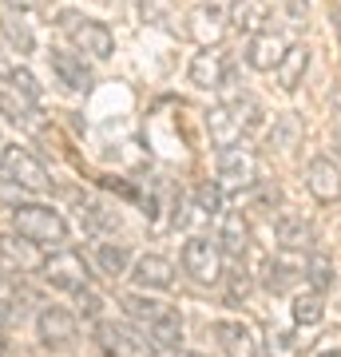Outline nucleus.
<instances>
[{
    "mask_svg": "<svg viewBox=\"0 0 341 357\" xmlns=\"http://www.w3.org/2000/svg\"><path fill=\"white\" fill-rule=\"evenodd\" d=\"M13 230L20 238H28V243L52 246V250L68 246V234H72L68 230V218L48 203H20L13 211Z\"/></svg>",
    "mask_w": 341,
    "mask_h": 357,
    "instance_id": "1",
    "label": "nucleus"
},
{
    "mask_svg": "<svg viewBox=\"0 0 341 357\" xmlns=\"http://www.w3.org/2000/svg\"><path fill=\"white\" fill-rule=\"evenodd\" d=\"M56 28L76 44L79 56H84V52H88L91 60H112L115 56V36L103 20H91V16L76 13V8H63V13L56 16Z\"/></svg>",
    "mask_w": 341,
    "mask_h": 357,
    "instance_id": "2",
    "label": "nucleus"
},
{
    "mask_svg": "<svg viewBox=\"0 0 341 357\" xmlns=\"http://www.w3.org/2000/svg\"><path fill=\"white\" fill-rule=\"evenodd\" d=\"M40 282L52 286V290H60V294H79V290L91 286V266L79 250L60 246V250H52V255L40 262Z\"/></svg>",
    "mask_w": 341,
    "mask_h": 357,
    "instance_id": "3",
    "label": "nucleus"
},
{
    "mask_svg": "<svg viewBox=\"0 0 341 357\" xmlns=\"http://www.w3.org/2000/svg\"><path fill=\"white\" fill-rule=\"evenodd\" d=\"M96 345H100V354H107V357H155L151 337H147L139 326H131V321L100 318L96 321Z\"/></svg>",
    "mask_w": 341,
    "mask_h": 357,
    "instance_id": "4",
    "label": "nucleus"
},
{
    "mask_svg": "<svg viewBox=\"0 0 341 357\" xmlns=\"http://www.w3.org/2000/svg\"><path fill=\"white\" fill-rule=\"evenodd\" d=\"M215 183L227 195H242L258 187V155L246 147V143H234V147H222L215 159Z\"/></svg>",
    "mask_w": 341,
    "mask_h": 357,
    "instance_id": "5",
    "label": "nucleus"
},
{
    "mask_svg": "<svg viewBox=\"0 0 341 357\" xmlns=\"http://www.w3.org/2000/svg\"><path fill=\"white\" fill-rule=\"evenodd\" d=\"M0 175H8L13 183H20L28 195H44L52 191V175L48 167L40 163L28 147H16V143H0Z\"/></svg>",
    "mask_w": 341,
    "mask_h": 357,
    "instance_id": "6",
    "label": "nucleus"
},
{
    "mask_svg": "<svg viewBox=\"0 0 341 357\" xmlns=\"http://www.w3.org/2000/svg\"><path fill=\"white\" fill-rule=\"evenodd\" d=\"M79 337V318L72 310L63 306H40L36 310V342L52 354H60V349H72Z\"/></svg>",
    "mask_w": 341,
    "mask_h": 357,
    "instance_id": "7",
    "label": "nucleus"
},
{
    "mask_svg": "<svg viewBox=\"0 0 341 357\" xmlns=\"http://www.w3.org/2000/svg\"><path fill=\"white\" fill-rule=\"evenodd\" d=\"M222 250H218L215 238H202V234H195V238H187L183 243V270L190 274V282H199V286H215V282H222Z\"/></svg>",
    "mask_w": 341,
    "mask_h": 357,
    "instance_id": "8",
    "label": "nucleus"
},
{
    "mask_svg": "<svg viewBox=\"0 0 341 357\" xmlns=\"http://www.w3.org/2000/svg\"><path fill=\"white\" fill-rule=\"evenodd\" d=\"M183 32H187L199 48H218V40L230 32L227 24V8L218 4V0H199L195 8L187 13V24H183Z\"/></svg>",
    "mask_w": 341,
    "mask_h": 357,
    "instance_id": "9",
    "label": "nucleus"
},
{
    "mask_svg": "<svg viewBox=\"0 0 341 357\" xmlns=\"http://www.w3.org/2000/svg\"><path fill=\"white\" fill-rule=\"evenodd\" d=\"M305 191L317 203H341V163L329 155H314L305 163Z\"/></svg>",
    "mask_w": 341,
    "mask_h": 357,
    "instance_id": "10",
    "label": "nucleus"
},
{
    "mask_svg": "<svg viewBox=\"0 0 341 357\" xmlns=\"http://www.w3.org/2000/svg\"><path fill=\"white\" fill-rule=\"evenodd\" d=\"M211 333H215L218 349H222L227 357H258V354H262V342H258L254 326H246V321H238V318L215 321Z\"/></svg>",
    "mask_w": 341,
    "mask_h": 357,
    "instance_id": "11",
    "label": "nucleus"
},
{
    "mask_svg": "<svg viewBox=\"0 0 341 357\" xmlns=\"http://www.w3.org/2000/svg\"><path fill=\"white\" fill-rule=\"evenodd\" d=\"M48 68L68 91H91V84H96L88 60H84L79 52H72V48H52L48 52Z\"/></svg>",
    "mask_w": 341,
    "mask_h": 357,
    "instance_id": "12",
    "label": "nucleus"
},
{
    "mask_svg": "<svg viewBox=\"0 0 341 357\" xmlns=\"http://www.w3.org/2000/svg\"><path fill=\"white\" fill-rule=\"evenodd\" d=\"M227 64H230V56H227L222 48H202V52H195V56H190V64H187L190 88H199V91H218Z\"/></svg>",
    "mask_w": 341,
    "mask_h": 357,
    "instance_id": "13",
    "label": "nucleus"
},
{
    "mask_svg": "<svg viewBox=\"0 0 341 357\" xmlns=\"http://www.w3.org/2000/svg\"><path fill=\"white\" fill-rule=\"evenodd\" d=\"M127 278L139 290H171L175 286V262L163 255H139L131 262V270H127Z\"/></svg>",
    "mask_w": 341,
    "mask_h": 357,
    "instance_id": "14",
    "label": "nucleus"
},
{
    "mask_svg": "<svg viewBox=\"0 0 341 357\" xmlns=\"http://www.w3.org/2000/svg\"><path fill=\"white\" fill-rule=\"evenodd\" d=\"M44 255L36 243H28L20 234H0V274H28L40 270Z\"/></svg>",
    "mask_w": 341,
    "mask_h": 357,
    "instance_id": "15",
    "label": "nucleus"
},
{
    "mask_svg": "<svg viewBox=\"0 0 341 357\" xmlns=\"http://www.w3.org/2000/svg\"><path fill=\"white\" fill-rule=\"evenodd\" d=\"M0 115L13 123V128L28 131V135H36L44 128V115H40V103H32L28 96L13 91L8 84H0Z\"/></svg>",
    "mask_w": 341,
    "mask_h": 357,
    "instance_id": "16",
    "label": "nucleus"
},
{
    "mask_svg": "<svg viewBox=\"0 0 341 357\" xmlns=\"http://www.w3.org/2000/svg\"><path fill=\"white\" fill-rule=\"evenodd\" d=\"M286 36L282 32H274V28H266V32H258V36L246 40V64L254 68V72H274V68L282 64V56H286Z\"/></svg>",
    "mask_w": 341,
    "mask_h": 357,
    "instance_id": "17",
    "label": "nucleus"
},
{
    "mask_svg": "<svg viewBox=\"0 0 341 357\" xmlns=\"http://www.w3.org/2000/svg\"><path fill=\"white\" fill-rule=\"evenodd\" d=\"M227 24L246 40L266 32V28H270V0H230Z\"/></svg>",
    "mask_w": 341,
    "mask_h": 357,
    "instance_id": "18",
    "label": "nucleus"
},
{
    "mask_svg": "<svg viewBox=\"0 0 341 357\" xmlns=\"http://www.w3.org/2000/svg\"><path fill=\"white\" fill-rule=\"evenodd\" d=\"M274 238H278L282 250H314L317 234H314V222L310 218H302L298 211H282L278 218H274Z\"/></svg>",
    "mask_w": 341,
    "mask_h": 357,
    "instance_id": "19",
    "label": "nucleus"
},
{
    "mask_svg": "<svg viewBox=\"0 0 341 357\" xmlns=\"http://www.w3.org/2000/svg\"><path fill=\"white\" fill-rule=\"evenodd\" d=\"M218 250L227 262H242L246 250H250V227H246V218L242 211H222V222H218Z\"/></svg>",
    "mask_w": 341,
    "mask_h": 357,
    "instance_id": "20",
    "label": "nucleus"
},
{
    "mask_svg": "<svg viewBox=\"0 0 341 357\" xmlns=\"http://www.w3.org/2000/svg\"><path fill=\"white\" fill-rule=\"evenodd\" d=\"M202 123H206L211 147H218V151H222V147H234V143H242V135H246V131H242V123L234 119V115H230V107H227V103H218V107H211Z\"/></svg>",
    "mask_w": 341,
    "mask_h": 357,
    "instance_id": "21",
    "label": "nucleus"
},
{
    "mask_svg": "<svg viewBox=\"0 0 341 357\" xmlns=\"http://www.w3.org/2000/svg\"><path fill=\"white\" fill-rule=\"evenodd\" d=\"M305 72H310V44H290L286 56H282V64L274 68V79H278L282 91H298Z\"/></svg>",
    "mask_w": 341,
    "mask_h": 357,
    "instance_id": "22",
    "label": "nucleus"
},
{
    "mask_svg": "<svg viewBox=\"0 0 341 357\" xmlns=\"http://www.w3.org/2000/svg\"><path fill=\"white\" fill-rule=\"evenodd\" d=\"M305 135V123L298 112H282L274 115V123H270V131H266V147L270 151H294L298 143H302Z\"/></svg>",
    "mask_w": 341,
    "mask_h": 357,
    "instance_id": "23",
    "label": "nucleus"
},
{
    "mask_svg": "<svg viewBox=\"0 0 341 357\" xmlns=\"http://www.w3.org/2000/svg\"><path fill=\"white\" fill-rule=\"evenodd\" d=\"M0 36H4V44L20 56V60H28L32 52H36V32H32V24H28L24 16H16V13H0Z\"/></svg>",
    "mask_w": 341,
    "mask_h": 357,
    "instance_id": "24",
    "label": "nucleus"
},
{
    "mask_svg": "<svg viewBox=\"0 0 341 357\" xmlns=\"http://www.w3.org/2000/svg\"><path fill=\"white\" fill-rule=\"evenodd\" d=\"M79 227L96 238H107V234L119 230V211L96 203V199H79Z\"/></svg>",
    "mask_w": 341,
    "mask_h": 357,
    "instance_id": "25",
    "label": "nucleus"
},
{
    "mask_svg": "<svg viewBox=\"0 0 341 357\" xmlns=\"http://www.w3.org/2000/svg\"><path fill=\"white\" fill-rule=\"evenodd\" d=\"M131 250H127V243H112V238H100L96 243V266H100V274H107V278H127V270H131Z\"/></svg>",
    "mask_w": 341,
    "mask_h": 357,
    "instance_id": "26",
    "label": "nucleus"
},
{
    "mask_svg": "<svg viewBox=\"0 0 341 357\" xmlns=\"http://www.w3.org/2000/svg\"><path fill=\"white\" fill-rule=\"evenodd\" d=\"M143 333L151 337L155 349H171V345H183V314L167 306L163 314H159V318H155Z\"/></svg>",
    "mask_w": 341,
    "mask_h": 357,
    "instance_id": "27",
    "label": "nucleus"
},
{
    "mask_svg": "<svg viewBox=\"0 0 341 357\" xmlns=\"http://www.w3.org/2000/svg\"><path fill=\"white\" fill-rule=\"evenodd\" d=\"M298 282H302V266H294L286 258H270L262 266V286L270 294H290Z\"/></svg>",
    "mask_w": 341,
    "mask_h": 357,
    "instance_id": "28",
    "label": "nucleus"
},
{
    "mask_svg": "<svg viewBox=\"0 0 341 357\" xmlns=\"http://www.w3.org/2000/svg\"><path fill=\"white\" fill-rule=\"evenodd\" d=\"M119 306H123V318L131 321V326H139V330H147V326L167 310L163 302H155V298H147V294H123Z\"/></svg>",
    "mask_w": 341,
    "mask_h": 357,
    "instance_id": "29",
    "label": "nucleus"
},
{
    "mask_svg": "<svg viewBox=\"0 0 341 357\" xmlns=\"http://www.w3.org/2000/svg\"><path fill=\"white\" fill-rule=\"evenodd\" d=\"M302 278H305V286H310V290L326 294L329 286H333V258L321 255V250H310V255H305V262H302Z\"/></svg>",
    "mask_w": 341,
    "mask_h": 357,
    "instance_id": "30",
    "label": "nucleus"
},
{
    "mask_svg": "<svg viewBox=\"0 0 341 357\" xmlns=\"http://www.w3.org/2000/svg\"><path fill=\"white\" fill-rule=\"evenodd\" d=\"M227 107H230V115H234V119L242 123V131H258V128L266 123V107L254 100L250 91H238V96H230Z\"/></svg>",
    "mask_w": 341,
    "mask_h": 357,
    "instance_id": "31",
    "label": "nucleus"
},
{
    "mask_svg": "<svg viewBox=\"0 0 341 357\" xmlns=\"http://www.w3.org/2000/svg\"><path fill=\"white\" fill-rule=\"evenodd\" d=\"M139 13L151 28L163 32H179V4L175 0H139Z\"/></svg>",
    "mask_w": 341,
    "mask_h": 357,
    "instance_id": "32",
    "label": "nucleus"
},
{
    "mask_svg": "<svg viewBox=\"0 0 341 357\" xmlns=\"http://www.w3.org/2000/svg\"><path fill=\"white\" fill-rule=\"evenodd\" d=\"M321 314H326V294L305 290V294L294 298V321H298V326H317Z\"/></svg>",
    "mask_w": 341,
    "mask_h": 357,
    "instance_id": "33",
    "label": "nucleus"
},
{
    "mask_svg": "<svg viewBox=\"0 0 341 357\" xmlns=\"http://www.w3.org/2000/svg\"><path fill=\"white\" fill-rule=\"evenodd\" d=\"M222 206H227V191L218 183H199L195 187V211L206 218H222Z\"/></svg>",
    "mask_w": 341,
    "mask_h": 357,
    "instance_id": "34",
    "label": "nucleus"
},
{
    "mask_svg": "<svg viewBox=\"0 0 341 357\" xmlns=\"http://www.w3.org/2000/svg\"><path fill=\"white\" fill-rule=\"evenodd\" d=\"M72 298H76V318H84V321H100L103 310H107L103 294H96L91 286L88 290H79V294H72Z\"/></svg>",
    "mask_w": 341,
    "mask_h": 357,
    "instance_id": "35",
    "label": "nucleus"
},
{
    "mask_svg": "<svg viewBox=\"0 0 341 357\" xmlns=\"http://www.w3.org/2000/svg\"><path fill=\"white\" fill-rule=\"evenodd\" d=\"M4 84H8L13 91H20V96H28L32 103H40V96H44V91H40V84H36V76H32L28 68H20V64H13V72H8V79H4Z\"/></svg>",
    "mask_w": 341,
    "mask_h": 357,
    "instance_id": "36",
    "label": "nucleus"
},
{
    "mask_svg": "<svg viewBox=\"0 0 341 357\" xmlns=\"http://www.w3.org/2000/svg\"><path fill=\"white\" fill-rule=\"evenodd\" d=\"M270 357H294L298 354V333L294 330H274L270 333V342H266Z\"/></svg>",
    "mask_w": 341,
    "mask_h": 357,
    "instance_id": "37",
    "label": "nucleus"
},
{
    "mask_svg": "<svg viewBox=\"0 0 341 357\" xmlns=\"http://www.w3.org/2000/svg\"><path fill=\"white\" fill-rule=\"evenodd\" d=\"M171 227H175V230H187L190 227V195L187 191L171 195Z\"/></svg>",
    "mask_w": 341,
    "mask_h": 357,
    "instance_id": "38",
    "label": "nucleus"
},
{
    "mask_svg": "<svg viewBox=\"0 0 341 357\" xmlns=\"http://www.w3.org/2000/svg\"><path fill=\"white\" fill-rule=\"evenodd\" d=\"M24 187H20V183H13V178L8 175H0V206H4V211H16V206L24 203Z\"/></svg>",
    "mask_w": 341,
    "mask_h": 357,
    "instance_id": "39",
    "label": "nucleus"
},
{
    "mask_svg": "<svg viewBox=\"0 0 341 357\" xmlns=\"http://www.w3.org/2000/svg\"><path fill=\"white\" fill-rule=\"evenodd\" d=\"M246 294H250V278H246V270H242V262H238V270H234V274H230V302H238V298H246Z\"/></svg>",
    "mask_w": 341,
    "mask_h": 357,
    "instance_id": "40",
    "label": "nucleus"
},
{
    "mask_svg": "<svg viewBox=\"0 0 341 357\" xmlns=\"http://www.w3.org/2000/svg\"><path fill=\"white\" fill-rule=\"evenodd\" d=\"M282 8H286V16H290V24H305V20H310L305 0H282Z\"/></svg>",
    "mask_w": 341,
    "mask_h": 357,
    "instance_id": "41",
    "label": "nucleus"
},
{
    "mask_svg": "<svg viewBox=\"0 0 341 357\" xmlns=\"http://www.w3.org/2000/svg\"><path fill=\"white\" fill-rule=\"evenodd\" d=\"M155 357H202V354H187L183 345H171V349H155Z\"/></svg>",
    "mask_w": 341,
    "mask_h": 357,
    "instance_id": "42",
    "label": "nucleus"
},
{
    "mask_svg": "<svg viewBox=\"0 0 341 357\" xmlns=\"http://www.w3.org/2000/svg\"><path fill=\"white\" fill-rule=\"evenodd\" d=\"M4 4H8V13H16V8H20V13H32L40 0H4Z\"/></svg>",
    "mask_w": 341,
    "mask_h": 357,
    "instance_id": "43",
    "label": "nucleus"
},
{
    "mask_svg": "<svg viewBox=\"0 0 341 357\" xmlns=\"http://www.w3.org/2000/svg\"><path fill=\"white\" fill-rule=\"evenodd\" d=\"M8 72H13V60H8V56H4V48H0V84H4V79H8Z\"/></svg>",
    "mask_w": 341,
    "mask_h": 357,
    "instance_id": "44",
    "label": "nucleus"
},
{
    "mask_svg": "<svg viewBox=\"0 0 341 357\" xmlns=\"http://www.w3.org/2000/svg\"><path fill=\"white\" fill-rule=\"evenodd\" d=\"M333 151H338V163H341V119H333Z\"/></svg>",
    "mask_w": 341,
    "mask_h": 357,
    "instance_id": "45",
    "label": "nucleus"
},
{
    "mask_svg": "<svg viewBox=\"0 0 341 357\" xmlns=\"http://www.w3.org/2000/svg\"><path fill=\"white\" fill-rule=\"evenodd\" d=\"M333 32H338V52H341V13H333Z\"/></svg>",
    "mask_w": 341,
    "mask_h": 357,
    "instance_id": "46",
    "label": "nucleus"
},
{
    "mask_svg": "<svg viewBox=\"0 0 341 357\" xmlns=\"http://www.w3.org/2000/svg\"><path fill=\"white\" fill-rule=\"evenodd\" d=\"M317 357H341V349H326V354H317Z\"/></svg>",
    "mask_w": 341,
    "mask_h": 357,
    "instance_id": "47",
    "label": "nucleus"
}]
</instances>
